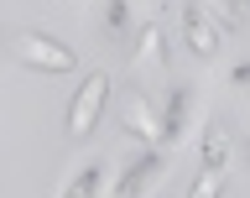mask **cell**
Listing matches in <instances>:
<instances>
[{"mask_svg":"<svg viewBox=\"0 0 250 198\" xmlns=\"http://www.w3.org/2000/svg\"><path fill=\"white\" fill-rule=\"evenodd\" d=\"M183 5H188V0H183Z\"/></svg>","mask_w":250,"mask_h":198,"instance_id":"4fadbf2b","label":"cell"},{"mask_svg":"<svg viewBox=\"0 0 250 198\" xmlns=\"http://www.w3.org/2000/svg\"><path fill=\"white\" fill-rule=\"evenodd\" d=\"M16 58L26 63L31 73H73L78 68L73 47L58 42V37H47V31H21L16 37Z\"/></svg>","mask_w":250,"mask_h":198,"instance_id":"6da1fadb","label":"cell"},{"mask_svg":"<svg viewBox=\"0 0 250 198\" xmlns=\"http://www.w3.org/2000/svg\"><path fill=\"white\" fill-rule=\"evenodd\" d=\"M183 31H188V47H193L198 58H214V52H219V42H224L219 21L203 11L198 0H188V5H183Z\"/></svg>","mask_w":250,"mask_h":198,"instance_id":"5b68a950","label":"cell"},{"mask_svg":"<svg viewBox=\"0 0 250 198\" xmlns=\"http://www.w3.org/2000/svg\"><path fill=\"white\" fill-rule=\"evenodd\" d=\"M120 131H125V136H136L141 146H167L162 115L151 110V99H146L141 89H125V99H120Z\"/></svg>","mask_w":250,"mask_h":198,"instance_id":"277c9868","label":"cell"},{"mask_svg":"<svg viewBox=\"0 0 250 198\" xmlns=\"http://www.w3.org/2000/svg\"><path fill=\"white\" fill-rule=\"evenodd\" d=\"M104 99H109V78L104 73H83L78 94L68 99V136L73 141L94 136V125H99V115H104Z\"/></svg>","mask_w":250,"mask_h":198,"instance_id":"7a4b0ae2","label":"cell"},{"mask_svg":"<svg viewBox=\"0 0 250 198\" xmlns=\"http://www.w3.org/2000/svg\"><path fill=\"white\" fill-rule=\"evenodd\" d=\"M188 198H224V172H198V183Z\"/></svg>","mask_w":250,"mask_h":198,"instance_id":"8fae6325","label":"cell"},{"mask_svg":"<svg viewBox=\"0 0 250 198\" xmlns=\"http://www.w3.org/2000/svg\"><path fill=\"white\" fill-rule=\"evenodd\" d=\"M224 167H229V141L219 125H208L203 131V172H224Z\"/></svg>","mask_w":250,"mask_h":198,"instance_id":"9c48e42d","label":"cell"},{"mask_svg":"<svg viewBox=\"0 0 250 198\" xmlns=\"http://www.w3.org/2000/svg\"><path fill=\"white\" fill-rule=\"evenodd\" d=\"M99 188H104V162H89V167H78L68 177L62 198H99Z\"/></svg>","mask_w":250,"mask_h":198,"instance_id":"ba28073f","label":"cell"},{"mask_svg":"<svg viewBox=\"0 0 250 198\" xmlns=\"http://www.w3.org/2000/svg\"><path fill=\"white\" fill-rule=\"evenodd\" d=\"M234 89H250V63H240V68H234Z\"/></svg>","mask_w":250,"mask_h":198,"instance_id":"7c38bea8","label":"cell"},{"mask_svg":"<svg viewBox=\"0 0 250 198\" xmlns=\"http://www.w3.org/2000/svg\"><path fill=\"white\" fill-rule=\"evenodd\" d=\"M130 63H136L141 73H167V63H172L167 31H162V26H141V31H136V52H130Z\"/></svg>","mask_w":250,"mask_h":198,"instance_id":"8992f818","label":"cell"},{"mask_svg":"<svg viewBox=\"0 0 250 198\" xmlns=\"http://www.w3.org/2000/svg\"><path fill=\"white\" fill-rule=\"evenodd\" d=\"M104 26L115 31V37L130 31V0H109V5H104Z\"/></svg>","mask_w":250,"mask_h":198,"instance_id":"30bf717a","label":"cell"},{"mask_svg":"<svg viewBox=\"0 0 250 198\" xmlns=\"http://www.w3.org/2000/svg\"><path fill=\"white\" fill-rule=\"evenodd\" d=\"M162 177H167V146H146L136 162H125L120 183H115V198H151Z\"/></svg>","mask_w":250,"mask_h":198,"instance_id":"3957f363","label":"cell"},{"mask_svg":"<svg viewBox=\"0 0 250 198\" xmlns=\"http://www.w3.org/2000/svg\"><path fill=\"white\" fill-rule=\"evenodd\" d=\"M188 110H193V89H172V99L162 105V131H167V152L183 141L188 131Z\"/></svg>","mask_w":250,"mask_h":198,"instance_id":"52a82bcc","label":"cell"}]
</instances>
